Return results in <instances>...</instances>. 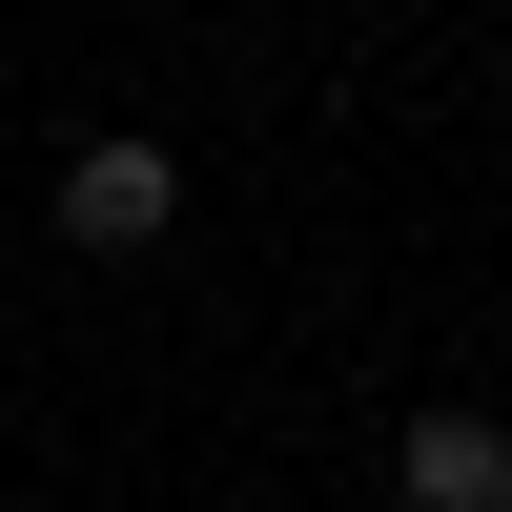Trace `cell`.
I'll return each instance as SVG.
<instances>
[{"label": "cell", "instance_id": "cell-1", "mask_svg": "<svg viewBox=\"0 0 512 512\" xmlns=\"http://www.w3.org/2000/svg\"><path fill=\"white\" fill-rule=\"evenodd\" d=\"M164 226H185V164H164L144 123H123V144H82V164H62V246H103V267H123V246H164Z\"/></svg>", "mask_w": 512, "mask_h": 512}, {"label": "cell", "instance_id": "cell-2", "mask_svg": "<svg viewBox=\"0 0 512 512\" xmlns=\"http://www.w3.org/2000/svg\"><path fill=\"white\" fill-rule=\"evenodd\" d=\"M390 492L410 512H512V431L492 410H431V431H390Z\"/></svg>", "mask_w": 512, "mask_h": 512}]
</instances>
